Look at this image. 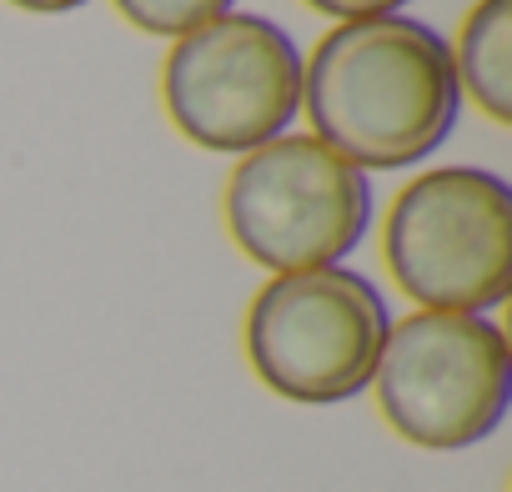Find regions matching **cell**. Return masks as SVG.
I'll use <instances>...</instances> for the list:
<instances>
[{
    "label": "cell",
    "instance_id": "obj_1",
    "mask_svg": "<svg viewBox=\"0 0 512 492\" xmlns=\"http://www.w3.org/2000/svg\"><path fill=\"white\" fill-rule=\"evenodd\" d=\"M302 111L357 171H407L457 126L452 46L412 16L337 21L302 61Z\"/></svg>",
    "mask_w": 512,
    "mask_h": 492
},
{
    "label": "cell",
    "instance_id": "obj_10",
    "mask_svg": "<svg viewBox=\"0 0 512 492\" xmlns=\"http://www.w3.org/2000/svg\"><path fill=\"white\" fill-rule=\"evenodd\" d=\"M16 11H31V16H66V11H81L86 0H11Z\"/></svg>",
    "mask_w": 512,
    "mask_h": 492
},
{
    "label": "cell",
    "instance_id": "obj_7",
    "mask_svg": "<svg viewBox=\"0 0 512 492\" xmlns=\"http://www.w3.org/2000/svg\"><path fill=\"white\" fill-rule=\"evenodd\" d=\"M457 91L477 101L497 126L512 121V0H477L452 46Z\"/></svg>",
    "mask_w": 512,
    "mask_h": 492
},
{
    "label": "cell",
    "instance_id": "obj_4",
    "mask_svg": "<svg viewBox=\"0 0 512 492\" xmlns=\"http://www.w3.org/2000/svg\"><path fill=\"white\" fill-rule=\"evenodd\" d=\"M221 211L241 257L287 277L357 252L372 226V181L317 136H277L236 161Z\"/></svg>",
    "mask_w": 512,
    "mask_h": 492
},
{
    "label": "cell",
    "instance_id": "obj_2",
    "mask_svg": "<svg viewBox=\"0 0 512 492\" xmlns=\"http://www.w3.org/2000/svg\"><path fill=\"white\" fill-rule=\"evenodd\" d=\"M382 252L422 312H492L512 292V191L482 166H432L387 211Z\"/></svg>",
    "mask_w": 512,
    "mask_h": 492
},
{
    "label": "cell",
    "instance_id": "obj_9",
    "mask_svg": "<svg viewBox=\"0 0 512 492\" xmlns=\"http://www.w3.org/2000/svg\"><path fill=\"white\" fill-rule=\"evenodd\" d=\"M307 6L332 21H367V16H397L407 0H307Z\"/></svg>",
    "mask_w": 512,
    "mask_h": 492
},
{
    "label": "cell",
    "instance_id": "obj_8",
    "mask_svg": "<svg viewBox=\"0 0 512 492\" xmlns=\"http://www.w3.org/2000/svg\"><path fill=\"white\" fill-rule=\"evenodd\" d=\"M231 6L236 0H116L121 21H131L146 36H166V41H181V36L201 31L206 21L226 16Z\"/></svg>",
    "mask_w": 512,
    "mask_h": 492
},
{
    "label": "cell",
    "instance_id": "obj_5",
    "mask_svg": "<svg viewBox=\"0 0 512 492\" xmlns=\"http://www.w3.org/2000/svg\"><path fill=\"white\" fill-rule=\"evenodd\" d=\"M372 387L402 442L422 452H462L502 427L512 402V352L487 317L412 312L387 327Z\"/></svg>",
    "mask_w": 512,
    "mask_h": 492
},
{
    "label": "cell",
    "instance_id": "obj_3",
    "mask_svg": "<svg viewBox=\"0 0 512 492\" xmlns=\"http://www.w3.org/2000/svg\"><path fill=\"white\" fill-rule=\"evenodd\" d=\"M387 327V297L362 272H287L246 307V362L277 397L297 407H332L372 387Z\"/></svg>",
    "mask_w": 512,
    "mask_h": 492
},
{
    "label": "cell",
    "instance_id": "obj_6",
    "mask_svg": "<svg viewBox=\"0 0 512 492\" xmlns=\"http://www.w3.org/2000/svg\"><path fill=\"white\" fill-rule=\"evenodd\" d=\"M161 101L191 146L256 151L302 111V51L277 21L226 11L166 51Z\"/></svg>",
    "mask_w": 512,
    "mask_h": 492
}]
</instances>
